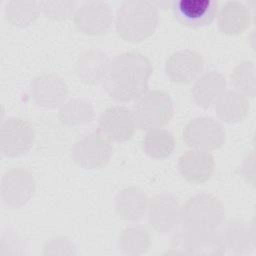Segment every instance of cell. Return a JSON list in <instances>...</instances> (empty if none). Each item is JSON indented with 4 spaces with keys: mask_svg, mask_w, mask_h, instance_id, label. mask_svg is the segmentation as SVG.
<instances>
[{
    "mask_svg": "<svg viewBox=\"0 0 256 256\" xmlns=\"http://www.w3.org/2000/svg\"><path fill=\"white\" fill-rule=\"evenodd\" d=\"M152 72V63L143 54L135 51L122 53L109 64L104 79L105 90L116 101L138 99L148 90Z\"/></svg>",
    "mask_w": 256,
    "mask_h": 256,
    "instance_id": "1",
    "label": "cell"
},
{
    "mask_svg": "<svg viewBox=\"0 0 256 256\" xmlns=\"http://www.w3.org/2000/svg\"><path fill=\"white\" fill-rule=\"evenodd\" d=\"M157 7L147 0H127L116 15V30L124 40L139 42L151 36L158 24Z\"/></svg>",
    "mask_w": 256,
    "mask_h": 256,
    "instance_id": "2",
    "label": "cell"
},
{
    "mask_svg": "<svg viewBox=\"0 0 256 256\" xmlns=\"http://www.w3.org/2000/svg\"><path fill=\"white\" fill-rule=\"evenodd\" d=\"M222 202L213 194H198L190 198L180 210L182 224L195 230H215L224 219Z\"/></svg>",
    "mask_w": 256,
    "mask_h": 256,
    "instance_id": "3",
    "label": "cell"
},
{
    "mask_svg": "<svg viewBox=\"0 0 256 256\" xmlns=\"http://www.w3.org/2000/svg\"><path fill=\"white\" fill-rule=\"evenodd\" d=\"M133 115L136 127L140 130L159 129L167 125L173 118V101L165 91H149L135 103Z\"/></svg>",
    "mask_w": 256,
    "mask_h": 256,
    "instance_id": "4",
    "label": "cell"
},
{
    "mask_svg": "<svg viewBox=\"0 0 256 256\" xmlns=\"http://www.w3.org/2000/svg\"><path fill=\"white\" fill-rule=\"evenodd\" d=\"M172 248L184 254L222 255L226 246L219 231L195 230L182 224L174 234Z\"/></svg>",
    "mask_w": 256,
    "mask_h": 256,
    "instance_id": "5",
    "label": "cell"
},
{
    "mask_svg": "<svg viewBox=\"0 0 256 256\" xmlns=\"http://www.w3.org/2000/svg\"><path fill=\"white\" fill-rule=\"evenodd\" d=\"M183 140L191 148L215 150L225 142V130L222 125L210 117H197L187 123L183 130Z\"/></svg>",
    "mask_w": 256,
    "mask_h": 256,
    "instance_id": "6",
    "label": "cell"
},
{
    "mask_svg": "<svg viewBox=\"0 0 256 256\" xmlns=\"http://www.w3.org/2000/svg\"><path fill=\"white\" fill-rule=\"evenodd\" d=\"M34 136L30 122L19 117H9L1 124L0 150L7 157L20 156L32 147Z\"/></svg>",
    "mask_w": 256,
    "mask_h": 256,
    "instance_id": "7",
    "label": "cell"
},
{
    "mask_svg": "<svg viewBox=\"0 0 256 256\" xmlns=\"http://www.w3.org/2000/svg\"><path fill=\"white\" fill-rule=\"evenodd\" d=\"M112 156V145L101 133L92 132L78 140L72 148L74 161L86 169L104 167Z\"/></svg>",
    "mask_w": 256,
    "mask_h": 256,
    "instance_id": "8",
    "label": "cell"
},
{
    "mask_svg": "<svg viewBox=\"0 0 256 256\" xmlns=\"http://www.w3.org/2000/svg\"><path fill=\"white\" fill-rule=\"evenodd\" d=\"M135 129L133 112L124 106L109 107L99 118L98 132L109 141L125 142L132 138Z\"/></svg>",
    "mask_w": 256,
    "mask_h": 256,
    "instance_id": "9",
    "label": "cell"
},
{
    "mask_svg": "<svg viewBox=\"0 0 256 256\" xmlns=\"http://www.w3.org/2000/svg\"><path fill=\"white\" fill-rule=\"evenodd\" d=\"M35 187L36 182L31 172L21 167L13 168L2 177V200L9 206L20 207L30 200Z\"/></svg>",
    "mask_w": 256,
    "mask_h": 256,
    "instance_id": "10",
    "label": "cell"
},
{
    "mask_svg": "<svg viewBox=\"0 0 256 256\" xmlns=\"http://www.w3.org/2000/svg\"><path fill=\"white\" fill-rule=\"evenodd\" d=\"M174 17L191 28L209 26L218 12V2L213 0H175L172 2Z\"/></svg>",
    "mask_w": 256,
    "mask_h": 256,
    "instance_id": "11",
    "label": "cell"
},
{
    "mask_svg": "<svg viewBox=\"0 0 256 256\" xmlns=\"http://www.w3.org/2000/svg\"><path fill=\"white\" fill-rule=\"evenodd\" d=\"M113 13L103 1H88L76 11L74 23L79 31L88 35L105 33L111 26Z\"/></svg>",
    "mask_w": 256,
    "mask_h": 256,
    "instance_id": "12",
    "label": "cell"
},
{
    "mask_svg": "<svg viewBox=\"0 0 256 256\" xmlns=\"http://www.w3.org/2000/svg\"><path fill=\"white\" fill-rule=\"evenodd\" d=\"M204 69L202 56L190 49L173 53L166 61L165 70L169 78L177 83H189L198 77Z\"/></svg>",
    "mask_w": 256,
    "mask_h": 256,
    "instance_id": "13",
    "label": "cell"
},
{
    "mask_svg": "<svg viewBox=\"0 0 256 256\" xmlns=\"http://www.w3.org/2000/svg\"><path fill=\"white\" fill-rule=\"evenodd\" d=\"M179 172L191 183L201 184L208 181L215 168L214 157L204 150L192 149L185 151L179 158Z\"/></svg>",
    "mask_w": 256,
    "mask_h": 256,
    "instance_id": "14",
    "label": "cell"
},
{
    "mask_svg": "<svg viewBox=\"0 0 256 256\" xmlns=\"http://www.w3.org/2000/svg\"><path fill=\"white\" fill-rule=\"evenodd\" d=\"M149 221L161 233L169 232L180 219L179 204L174 196L168 193L158 194L149 203Z\"/></svg>",
    "mask_w": 256,
    "mask_h": 256,
    "instance_id": "15",
    "label": "cell"
},
{
    "mask_svg": "<svg viewBox=\"0 0 256 256\" xmlns=\"http://www.w3.org/2000/svg\"><path fill=\"white\" fill-rule=\"evenodd\" d=\"M31 93L34 101L44 107H55L67 96L68 88L62 78L55 74H42L33 79Z\"/></svg>",
    "mask_w": 256,
    "mask_h": 256,
    "instance_id": "16",
    "label": "cell"
},
{
    "mask_svg": "<svg viewBox=\"0 0 256 256\" xmlns=\"http://www.w3.org/2000/svg\"><path fill=\"white\" fill-rule=\"evenodd\" d=\"M250 9L239 1L226 2L218 15L219 29L228 35L243 33L250 25Z\"/></svg>",
    "mask_w": 256,
    "mask_h": 256,
    "instance_id": "17",
    "label": "cell"
},
{
    "mask_svg": "<svg viewBox=\"0 0 256 256\" xmlns=\"http://www.w3.org/2000/svg\"><path fill=\"white\" fill-rule=\"evenodd\" d=\"M214 104L218 117L228 123L241 121L249 111V101L246 95L234 90H225Z\"/></svg>",
    "mask_w": 256,
    "mask_h": 256,
    "instance_id": "18",
    "label": "cell"
},
{
    "mask_svg": "<svg viewBox=\"0 0 256 256\" xmlns=\"http://www.w3.org/2000/svg\"><path fill=\"white\" fill-rule=\"evenodd\" d=\"M109 59L100 50H90L81 55L78 59L76 71L79 78L88 84H98L105 79Z\"/></svg>",
    "mask_w": 256,
    "mask_h": 256,
    "instance_id": "19",
    "label": "cell"
},
{
    "mask_svg": "<svg viewBox=\"0 0 256 256\" xmlns=\"http://www.w3.org/2000/svg\"><path fill=\"white\" fill-rule=\"evenodd\" d=\"M148 199L143 190L130 186L120 191L116 197L117 214L128 221L139 220L145 213Z\"/></svg>",
    "mask_w": 256,
    "mask_h": 256,
    "instance_id": "20",
    "label": "cell"
},
{
    "mask_svg": "<svg viewBox=\"0 0 256 256\" xmlns=\"http://www.w3.org/2000/svg\"><path fill=\"white\" fill-rule=\"evenodd\" d=\"M226 79L216 71H209L200 77L192 88V95L197 105L207 108L225 91Z\"/></svg>",
    "mask_w": 256,
    "mask_h": 256,
    "instance_id": "21",
    "label": "cell"
},
{
    "mask_svg": "<svg viewBox=\"0 0 256 256\" xmlns=\"http://www.w3.org/2000/svg\"><path fill=\"white\" fill-rule=\"evenodd\" d=\"M173 134L165 129L150 130L144 140L143 148L146 154L154 159H164L170 156L175 148Z\"/></svg>",
    "mask_w": 256,
    "mask_h": 256,
    "instance_id": "22",
    "label": "cell"
},
{
    "mask_svg": "<svg viewBox=\"0 0 256 256\" xmlns=\"http://www.w3.org/2000/svg\"><path fill=\"white\" fill-rule=\"evenodd\" d=\"M92 105L81 99H72L63 104L59 110V119L66 125H77L90 122L93 119Z\"/></svg>",
    "mask_w": 256,
    "mask_h": 256,
    "instance_id": "23",
    "label": "cell"
},
{
    "mask_svg": "<svg viewBox=\"0 0 256 256\" xmlns=\"http://www.w3.org/2000/svg\"><path fill=\"white\" fill-rule=\"evenodd\" d=\"M39 4L35 1H9L5 6V15L9 22L17 26L32 23L39 15Z\"/></svg>",
    "mask_w": 256,
    "mask_h": 256,
    "instance_id": "24",
    "label": "cell"
},
{
    "mask_svg": "<svg viewBox=\"0 0 256 256\" xmlns=\"http://www.w3.org/2000/svg\"><path fill=\"white\" fill-rule=\"evenodd\" d=\"M120 246L127 254L144 253L150 246V235L143 227H129L122 232Z\"/></svg>",
    "mask_w": 256,
    "mask_h": 256,
    "instance_id": "25",
    "label": "cell"
},
{
    "mask_svg": "<svg viewBox=\"0 0 256 256\" xmlns=\"http://www.w3.org/2000/svg\"><path fill=\"white\" fill-rule=\"evenodd\" d=\"M226 248H249L250 231L247 224L240 220H230L220 232Z\"/></svg>",
    "mask_w": 256,
    "mask_h": 256,
    "instance_id": "26",
    "label": "cell"
},
{
    "mask_svg": "<svg viewBox=\"0 0 256 256\" xmlns=\"http://www.w3.org/2000/svg\"><path fill=\"white\" fill-rule=\"evenodd\" d=\"M255 68L254 64L250 61H245L238 65L232 75V83L235 88L239 91L251 97L255 95V76H254Z\"/></svg>",
    "mask_w": 256,
    "mask_h": 256,
    "instance_id": "27",
    "label": "cell"
},
{
    "mask_svg": "<svg viewBox=\"0 0 256 256\" xmlns=\"http://www.w3.org/2000/svg\"><path fill=\"white\" fill-rule=\"evenodd\" d=\"M38 4L40 10L47 17L54 19H65L69 17L75 8L74 1H42Z\"/></svg>",
    "mask_w": 256,
    "mask_h": 256,
    "instance_id": "28",
    "label": "cell"
}]
</instances>
